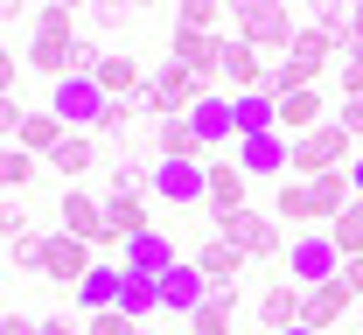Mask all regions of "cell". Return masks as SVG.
Instances as JSON below:
<instances>
[{"label": "cell", "instance_id": "obj_51", "mask_svg": "<svg viewBox=\"0 0 363 335\" xmlns=\"http://www.w3.org/2000/svg\"><path fill=\"white\" fill-rule=\"evenodd\" d=\"M140 335H154V329H147V322H140Z\"/></svg>", "mask_w": 363, "mask_h": 335}, {"label": "cell", "instance_id": "obj_6", "mask_svg": "<svg viewBox=\"0 0 363 335\" xmlns=\"http://www.w3.org/2000/svg\"><path fill=\"white\" fill-rule=\"evenodd\" d=\"M147 195H161L168 210L210 203V161H154V175H147Z\"/></svg>", "mask_w": 363, "mask_h": 335}, {"label": "cell", "instance_id": "obj_38", "mask_svg": "<svg viewBox=\"0 0 363 335\" xmlns=\"http://www.w3.org/2000/svg\"><path fill=\"white\" fill-rule=\"evenodd\" d=\"M43 251H49V238H43V231H28V238L7 244V266H21V273H43Z\"/></svg>", "mask_w": 363, "mask_h": 335}, {"label": "cell", "instance_id": "obj_5", "mask_svg": "<svg viewBox=\"0 0 363 335\" xmlns=\"http://www.w3.org/2000/svg\"><path fill=\"white\" fill-rule=\"evenodd\" d=\"M335 273H342V251L328 244V231H294L286 238V280L294 287H321Z\"/></svg>", "mask_w": 363, "mask_h": 335}, {"label": "cell", "instance_id": "obj_8", "mask_svg": "<svg viewBox=\"0 0 363 335\" xmlns=\"http://www.w3.org/2000/svg\"><path fill=\"white\" fill-rule=\"evenodd\" d=\"M91 266H98V259H91V244L84 238H70V231H49V251H43V280L56 293H77L91 280Z\"/></svg>", "mask_w": 363, "mask_h": 335}, {"label": "cell", "instance_id": "obj_35", "mask_svg": "<svg viewBox=\"0 0 363 335\" xmlns=\"http://www.w3.org/2000/svg\"><path fill=\"white\" fill-rule=\"evenodd\" d=\"M28 175H35V154H21L14 140H0V195H7V189H21Z\"/></svg>", "mask_w": 363, "mask_h": 335}, {"label": "cell", "instance_id": "obj_13", "mask_svg": "<svg viewBox=\"0 0 363 335\" xmlns=\"http://www.w3.org/2000/svg\"><path fill=\"white\" fill-rule=\"evenodd\" d=\"M119 266H126V273H140V280H168L182 259H175V238H168V231L154 224L147 238H133L126 251H119Z\"/></svg>", "mask_w": 363, "mask_h": 335}, {"label": "cell", "instance_id": "obj_43", "mask_svg": "<svg viewBox=\"0 0 363 335\" xmlns=\"http://www.w3.org/2000/svg\"><path fill=\"white\" fill-rule=\"evenodd\" d=\"M21 119H28V112H21V98H0V140H14V133H21Z\"/></svg>", "mask_w": 363, "mask_h": 335}, {"label": "cell", "instance_id": "obj_48", "mask_svg": "<svg viewBox=\"0 0 363 335\" xmlns=\"http://www.w3.org/2000/svg\"><path fill=\"white\" fill-rule=\"evenodd\" d=\"M350 49H363V0L350 7Z\"/></svg>", "mask_w": 363, "mask_h": 335}, {"label": "cell", "instance_id": "obj_32", "mask_svg": "<svg viewBox=\"0 0 363 335\" xmlns=\"http://www.w3.org/2000/svg\"><path fill=\"white\" fill-rule=\"evenodd\" d=\"M147 175H154V168H140V154H119V161L105 168V182H112L105 195H140V189H147Z\"/></svg>", "mask_w": 363, "mask_h": 335}, {"label": "cell", "instance_id": "obj_29", "mask_svg": "<svg viewBox=\"0 0 363 335\" xmlns=\"http://www.w3.org/2000/svg\"><path fill=\"white\" fill-rule=\"evenodd\" d=\"M119 314L154 322V314H161V280H140V273H126V287H119Z\"/></svg>", "mask_w": 363, "mask_h": 335}, {"label": "cell", "instance_id": "obj_9", "mask_svg": "<svg viewBox=\"0 0 363 335\" xmlns=\"http://www.w3.org/2000/svg\"><path fill=\"white\" fill-rule=\"evenodd\" d=\"M154 231V217H147V195H105V244L98 251H126L133 238Z\"/></svg>", "mask_w": 363, "mask_h": 335}, {"label": "cell", "instance_id": "obj_18", "mask_svg": "<svg viewBox=\"0 0 363 335\" xmlns=\"http://www.w3.org/2000/svg\"><path fill=\"white\" fill-rule=\"evenodd\" d=\"M259 329L266 335H286V329H301V287L279 273V280H266V293H259Z\"/></svg>", "mask_w": 363, "mask_h": 335}, {"label": "cell", "instance_id": "obj_11", "mask_svg": "<svg viewBox=\"0 0 363 335\" xmlns=\"http://www.w3.org/2000/svg\"><path fill=\"white\" fill-rule=\"evenodd\" d=\"M189 266L210 280V293H238V280H245V266H252V259H245L230 238H210V244H196V259H189Z\"/></svg>", "mask_w": 363, "mask_h": 335}, {"label": "cell", "instance_id": "obj_34", "mask_svg": "<svg viewBox=\"0 0 363 335\" xmlns=\"http://www.w3.org/2000/svg\"><path fill=\"white\" fill-rule=\"evenodd\" d=\"M133 119H147V98H140V91H133V98H112V105H105V119H98V133H105V140H119Z\"/></svg>", "mask_w": 363, "mask_h": 335}, {"label": "cell", "instance_id": "obj_22", "mask_svg": "<svg viewBox=\"0 0 363 335\" xmlns=\"http://www.w3.org/2000/svg\"><path fill=\"white\" fill-rule=\"evenodd\" d=\"M272 217L286 224V238H294V231H321V217H315V195H308V182H294V175L279 182V203H272Z\"/></svg>", "mask_w": 363, "mask_h": 335}, {"label": "cell", "instance_id": "obj_12", "mask_svg": "<svg viewBox=\"0 0 363 335\" xmlns=\"http://www.w3.org/2000/svg\"><path fill=\"white\" fill-rule=\"evenodd\" d=\"M350 307H357V300H350V287H342V273H335V280H321V287H301V329L328 335Z\"/></svg>", "mask_w": 363, "mask_h": 335}, {"label": "cell", "instance_id": "obj_45", "mask_svg": "<svg viewBox=\"0 0 363 335\" xmlns=\"http://www.w3.org/2000/svg\"><path fill=\"white\" fill-rule=\"evenodd\" d=\"M342 287H350V300L363 307V259H350V266H342Z\"/></svg>", "mask_w": 363, "mask_h": 335}, {"label": "cell", "instance_id": "obj_44", "mask_svg": "<svg viewBox=\"0 0 363 335\" xmlns=\"http://www.w3.org/2000/svg\"><path fill=\"white\" fill-rule=\"evenodd\" d=\"M335 119H342V126H350V140L363 147V98H342V112H335Z\"/></svg>", "mask_w": 363, "mask_h": 335}, {"label": "cell", "instance_id": "obj_41", "mask_svg": "<svg viewBox=\"0 0 363 335\" xmlns=\"http://www.w3.org/2000/svg\"><path fill=\"white\" fill-rule=\"evenodd\" d=\"M0 238H7V244L28 238V210H21V203H0Z\"/></svg>", "mask_w": 363, "mask_h": 335}, {"label": "cell", "instance_id": "obj_49", "mask_svg": "<svg viewBox=\"0 0 363 335\" xmlns=\"http://www.w3.org/2000/svg\"><path fill=\"white\" fill-rule=\"evenodd\" d=\"M350 189L363 195V154H357V161H350Z\"/></svg>", "mask_w": 363, "mask_h": 335}, {"label": "cell", "instance_id": "obj_14", "mask_svg": "<svg viewBox=\"0 0 363 335\" xmlns=\"http://www.w3.org/2000/svg\"><path fill=\"white\" fill-rule=\"evenodd\" d=\"M230 161H238L245 175H279V182H286L294 140H286V133H252V140H238V147H230Z\"/></svg>", "mask_w": 363, "mask_h": 335}, {"label": "cell", "instance_id": "obj_19", "mask_svg": "<svg viewBox=\"0 0 363 335\" xmlns=\"http://www.w3.org/2000/svg\"><path fill=\"white\" fill-rule=\"evenodd\" d=\"M63 231H70V238H84L91 251H98V244H105V203L84 195V189H63Z\"/></svg>", "mask_w": 363, "mask_h": 335}, {"label": "cell", "instance_id": "obj_39", "mask_svg": "<svg viewBox=\"0 0 363 335\" xmlns=\"http://www.w3.org/2000/svg\"><path fill=\"white\" fill-rule=\"evenodd\" d=\"M335 70H342V98H363V49H342Z\"/></svg>", "mask_w": 363, "mask_h": 335}, {"label": "cell", "instance_id": "obj_27", "mask_svg": "<svg viewBox=\"0 0 363 335\" xmlns=\"http://www.w3.org/2000/svg\"><path fill=\"white\" fill-rule=\"evenodd\" d=\"M49 168H56L63 182H77V175H91V168H98V140H91V133H63V147L49 154Z\"/></svg>", "mask_w": 363, "mask_h": 335}, {"label": "cell", "instance_id": "obj_20", "mask_svg": "<svg viewBox=\"0 0 363 335\" xmlns=\"http://www.w3.org/2000/svg\"><path fill=\"white\" fill-rule=\"evenodd\" d=\"M315 126H328V105H321V91H294V98H279V133H286V140H308Z\"/></svg>", "mask_w": 363, "mask_h": 335}, {"label": "cell", "instance_id": "obj_2", "mask_svg": "<svg viewBox=\"0 0 363 335\" xmlns=\"http://www.w3.org/2000/svg\"><path fill=\"white\" fill-rule=\"evenodd\" d=\"M335 56H342V49L328 42V35H321L315 21H301V35H294V49H286V56H279V63H272V84H266V91H272V98H294V91H315V84H321V70H328V63H335Z\"/></svg>", "mask_w": 363, "mask_h": 335}, {"label": "cell", "instance_id": "obj_50", "mask_svg": "<svg viewBox=\"0 0 363 335\" xmlns=\"http://www.w3.org/2000/svg\"><path fill=\"white\" fill-rule=\"evenodd\" d=\"M286 335H315V329H286Z\"/></svg>", "mask_w": 363, "mask_h": 335}, {"label": "cell", "instance_id": "obj_17", "mask_svg": "<svg viewBox=\"0 0 363 335\" xmlns=\"http://www.w3.org/2000/svg\"><path fill=\"white\" fill-rule=\"evenodd\" d=\"M203 300H210V280H203V273L182 259L175 273L161 280V314H182V322H196V314H203Z\"/></svg>", "mask_w": 363, "mask_h": 335}, {"label": "cell", "instance_id": "obj_40", "mask_svg": "<svg viewBox=\"0 0 363 335\" xmlns=\"http://www.w3.org/2000/svg\"><path fill=\"white\" fill-rule=\"evenodd\" d=\"M84 335H140V322H133V314H119V307H105V314H91Z\"/></svg>", "mask_w": 363, "mask_h": 335}, {"label": "cell", "instance_id": "obj_4", "mask_svg": "<svg viewBox=\"0 0 363 335\" xmlns=\"http://www.w3.org/2000/svg\"><path fill=\"white\" fill-rule=\"evenodd\" d=\"M217 238H230L245 259H286V231H279V217H266V210H238V217H217Z\"/></svg>", "mask_w": 363, "mask_h": 335}, {"label": "cell", "instance_id": "obj_15", "mask_svg": "<svg viewBox=\"0 0 363 335\" xmlns=\"http://www.w3.org/2000/svg\"><path fill=\"white\" fill-rule=\"evenodd\" d=\"M189 126L203 133V147H210V154H217V147H238V98L203 91V105L189 112Z\"/></svg>", "mask_w": 363, "mask_h": 335}, {"label": "cell", "instance_id": "obj_36", "mask_svg": "<svg viewBox=\"0 0 363 335\" xmlns=\"http://www.w3.org/2000/svg\"><path fill=\"white\" fill-rule=\"evenodd\" d=\"M35 35H56V42H77V14H70L63 0H49V7H35Z\"/></svg>", "mask_w": 363, "mask_h": 335}, {"label": "cell", "instance_id": "obj_21", "mask_svg": "<svg viewBox=\"0 0 363 335\" xmlns=\"http://www.w3.org/2000/svg\"><path fill=\"white\" fill-rule=\"evenodd\" d=\"M245 210V168L238 161H210V224Z\"/></svg>", "mask_w": 363, "mask_h": 335}, {"label": "cell", "instance_id": "obj_7", "mask_svg": "<svg viewBox=\"0 0 363 335\" xmlns=\"http://www.w3.org/2000/svg\"><path fill=\"white\" fill-rule=\"evenodd\" d=\"M105 105H112V98L98 91V77H63V84L49 91V112H56V119H63L70 133H98Z\"/></svg>", "mask_w": 363, "mask_h": 335}, {"label": "cell", "instance_id": "obj_10", "mask_svg": "<svg viewBox=\"0 0 363 335\" xmlns=\"http://www.w3.org/2000/svg\"><path fill=\"white\" fill-rule=\"evenodd\" d=\"M168 63H182V70H189V77H203V84H217V77H224V35L175 28V49H168Z\"/></svg>", "mask_w": 363, "mask_h": 335}, {"label": "cell", "instance_id": "obj_24", "mask_svg": "<svg viewBox=\"0 0 363 335\" xmlns=\"http://www.w3.org/2000/svg\"><path fill=\"white\" fill-rule=\"evenodd\" d=\"M119 287H126V266H91V280L70 300L84 307V314H105V307H119Z\"/></svg>", "mask_w": 363, "mask_h": 335}, {"label": "cell", "instance_id": "obj_31", "mask_svg": "<svg viewBox=\"0 0 363 335\" xmlns=\"http://www.w3.org/2000/svg\"><path fill=\"white\" fill-rule=\"evenodd\" d=\"M328 244L342 251V266H350V259H363V195L335 217V224H328Z\"/></svg>", "mask_w": 363, "mask_h": 335}, {"label": "cell", "instance_id": "obj_23", "mask_svg": "<svg viewBox=\"0 0 363 335\" xmlns=\"http://www.w3.org/2000/svg\"><path fill=\"white\" fill-rule=\"evenodd\" d=\"M91 77H98V91H105V98H133V91H147V84H140V56H126V49H105V63H98Z\"/></svg>", "mask_w": 363, "mask_h": 335}, {"label": "cell", "instance_id": "obj_25", "mask_svg": "<svg viewBox=\"0 0 363 335\" xmlns=\"http://www.w3.org/2000/svg\"><path fill=\"white\" fill-rule=\"evenodd\" d=\"M154 147H161V161H210V147H203V133L189 119H161L154 126Z\"/></svg>", "mask_w": 363, "mask_h": 335}, {"label": "cell", "instance_id": "obj_42", "mask_svg": "<svg viewBox=\"0 0 363 335\" xmlns=\"http://www.w3.org/2000/svg\"><path fill=\"white\" fill-rule=\"evenodd\" d=\"M21 70H28V63H21L14 49H0V98H14V84H21Z\"/></svg>", "mask_w": 363, "mask_h": 335}, {"label": "cell", "instance_id": "obj_33", "mask_svg": "<svg viewBox=\"0 0 363 335\" xmlns=\"http://www.w3.org/2000/svg\"><path fill=\"white\" fill-rule=\"evenodd\" d=\"M175 28L217 35V28H224V7H217V0H182V7H175Z\"/></svg>", "mask_w": 363, "mask_h": 335}, {"label": "cell", "instance_id": "obj_16", "mask_svg": "<svg viewBox=\"0 0 363 335\" xmlns=\"http://www.w3.org/2000/svg\"><path fill=\"white\" fill-rule=\"evenodd\" d=\"M224 77H230V98H252V91H266V84H272V63L252 42L224 35Z\"/></svg>", "mask_w": 363, "mask_h": 335}, {"label": "cell", "instance_id": "obj_1", "mask_svg": "<svg viewBox=\"0 0 363 335\" xmlns=\"http://www.w3.org/2000/svg\"><path fill=\"white\" fill-rule=\"evenodd\" d=\"M230 35L279 63V56L294 49V35H301V21H294L286 0H230Z\"/></svg>", "mask_w": 363, "mask_h": 335}, {"label": "cell", "instance_id": "obj_37", "mask_svg": "<svg viewBox=\"0 0 363 335\" xmlns=\"http://www.w3.org/2000/svg\"><path fill=\"white\" fill-rule=\"evenodd\" d=\"M315 28L335 49H350V7H342V0H321V7H315Z\"/></svg>", "mask_w": 363, "mask_h": 335}, {"label": "cell", "instance_id": "obj_28", "mask_svg": "<svg viewBox=\"0 0 363 335\" xmlns=\"http://www.w3.org/2000/svg\"><path fill=\"white\" fill-rule=\"evenodd\" d=\"M252 133H279V98L272 91L238 98V140H252Z\"/></svg>", "mask_w": 363, "mask_h": 335}, {"label": "cell", "instance_id": "obj_30", "mask_svg": "<svg viewBox=\"0 0 363 335\" xmlns=\"http://www.w3.org/2000/svg\"><path fill=\"white\" fill-rule=\"evenodd\" d=\"M230 329H238V293H210L203 314L189 322V335H230Z\"/></svg>", "mask_w": 363, "mask_h": 335}, {"label": "cell", "instance_id": "obj_46", "mask_svg": "<svg viewBox=\"0 0 363 335\" xmlns=\"http://www.w3.org/2000/svg\"><path fill=\"white\" fill-rule=\"evenodd\" d=\"M43 322H28V314H0V335H35Z\"/></svg>", "mask_w": 363, "mask_h": 335}, {"label": "cell", "instance_id": "obj_26", "mask_svg": "<svg viewBox=\"0 0 363 335\" xmlns=\"http://www.w3.org/2000/svg\"><path fill=\"white\" fill-rule=\"evenodd\" d=\"M63 133H70V126H63V119H56V112H28V119H21V133H14V147H21V154H56V147H63Z\"/></svg>", "mask_w": 363, "mask_h": 335}, {"label": "cell", "instance_id": "obj_47", "mask_svg": "<svg viewBox=\"0 0 363 335\" xmlns=\"http://www.w3.org/2000/svg\"><path fill=\"white\" fill-rule=\"evenodd\" d=\"M35 335H77V322H70V314H49V322H43Z\"/></svg>", "mask_w": 363, "mask_h": 335}, {"label": "cell", "instance_id": "obj_3", "mask_svg": "<svg viewBox=\"0 0 363 335\" xmlns=\"http://www.w3.org/2000/svg\"><path fill=\"white\" fill-rule=\"evenodd\" d=\"M357 161V140H350V126L342 119H328L315 126L308 140H294V161H286V175L294 182H315V175H335V168H350Z\"/></svg>", "mask_w": 363, "mask_h": 335}]
</instances>
